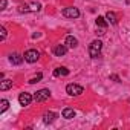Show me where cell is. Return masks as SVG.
Here are the masks:
<instances>
[{"mask_svg": "<svg viewBox=\"0 0 130 130\" xmlns=\"http://www.w3.org/2000/svg\"><path fill=\"white\" fill-rule=\"evenodd\" d=\"M11 87H12V80H3L2 83H0V90H2V92L8 90Z\"/></svg>", "mask_w": 130, "mask_h": 130, "instance_id": "14", "label": "cell"}, {"mask_svg": "<svg viewBox=\"0 0 130 130\" xmlns=\"http://www.w3.org/2000/svg\"><path fill=\"white\" fill-rule=\"evenodd\" d=\"M41 9V5L38 3V2H32V3H29V11L31 12H38Z\"/></svg>", "mask_w": 130, "mask_h": 130, "instance_id": "16", "label": "cell"}, {"mask_svg": "<svg viewBox=\"0 0 130 130\" xmlns=\"http://www.w3.org/2000/svg\"><path fill=\"white\" fill-rule=\"evenodd\" d=\"M63 118H66V119H72L75 116V110L71 109V107H66V109H63Z\"/></svg>", "mask_w": 130, "mask_h": 130, "instance_id": "11", "label": "cell"}, {"mask_svg": "<svg viewBox=\"0 0 130 130\" xmlns=\"http://www.w3.org/2000/svg\"><path fill=\"white\" fill-rule=\"evenodd\" d=\"M25 61H28V63H35L38 58H40V52L37 51V49H29V51H26L25 52Z\"/></svg>", "mask_w": 130, "mask_h": 130, "instance_id": "4", "label": "cell"}, {"mask_svg": "<svg viewBox=\"0 0 130 130\" xmlns=\"http://www.w3.org/2000/svg\"><path fill=\"white\" fill-rule=\"evenodd\" d=\"M106 20H107L109 23H112V25H116V23H118V17H116V14L112 12V11H109V12L106 14Z\"/></svg>", "mask_w": 130, "mask_h": 130, "instance_id": "13", "label": "cell"}, {"mask_svg": "<svg viewBox=\"0 0 130 130\" xmlns=\"http://www.w3.org/2000/svg\"><path fill=\"white\" fill-rule=\"evenodd\" d=\"M55 119H57V113H55V112H46L44 116H43L44 124H52Z\"/></svg>", "mask_w": 130, "mask_h": 130, "instance_id": "9", "label": "cell"}, {"mask_svg": "<svg viewBox=\"0 0 130 130\" xmlns=\"http://www.w3.org/2000/svg\"><path fill=\"white\" fill-rule=\"evenodd\" d=\"M0 32H2V37H0V38H2V40H5L6 38V29H5V26H2V28H0Z\"/></svg>", "mask_w": 130, "mask_h": 130, "instance_id": "19", "label": "cell"}, {"mask_svg": "<svg viewBox=\"0 0 130 130\" xmlns=\"http://www.w3.org/2000/svg\"><path fill=\"white\" fill-rule=\"evenodd\" d=\"M23 60H25V57L20 55V54H11V57H9V61L12 64H22Z\"/></svg>", "mask_w": 130, "mask_h": 130, "instance_id": "10", "label": "cell"}, {"mask_svg": "<svg viewBox=\"0 0 130 130\" xmlns=\"http://www.w3.org/2000/svg\"><path fill=\"white\" fill-rule=\"evenodd\" d=\"M8 107H9V101L8 100H2V101H0V113H3Z\"/></svg>", "mask_w": 130, "mask_h": 130, "instance_id": "17", "label": "cell"}, {"mask_svg": "<svg viewBox=\"0 0 130 130\" xmlns=\"http://www.w3.org/2000/svg\"><path fill=\"white\" fill-rule=\"evenodd\" d=\"M63 15L64 17H68V19H78L80 17V11L78 8H64L63 9Z\"/></svg>", "mask_w": 130, "mask_h": 130, "instance_id": "5", "label": "cell"}, {"mask_svg": "<svg viewBox=\"0 0 130 130\" xmlns=\"http://www.w3.org/2000/svg\"><path fill=\"white\" fill-rule=\"evenodd\" d=\"M95 23H96V26L98 28H107V20H106V17H101V15H98L96 17V20H95Z\"/></svg>", "mask_w": 130, "mask_h": 130, "instance_id": "15", "label": "cell"}, {"mask_svg": "<svg viewBox=\"0 0 130 130\" xmlns=\"http://www.w3.org/2000/svg\"><path fill=\"white\" fill-rule=\"evenodd\" d=\"M49 98H51V90H49V89L37 90L35 95H34V100H35L37 103H43V101H46V100H49Z\"/></svg>", "mask_w": 130, "mask_h": 130, "instance_id": "3", "label": "cell"}, {"mask_svg": "<svg viewBox=\"0 0 130 130\" xmlns=\"http://www.w3.org/2000/svg\"><path fill=\"white\" fill-rule=\"evenodd\" d=\"M0 9H6V0H0Z\"/></svg>", "mask_w": 130, "mask_h": 130, "instance_id": "21", "label": "cell"}, {"mask_svg": "<svg viewBox=\"0 0 130 130\" xmlns=\"http://www.w3.org/2000/svg\"><path fill=\"white\" fill-rule=\"evenodd\" d=\"M32 100H34V96H32L31 93H28V92H23V93H20V96H19L20 106H29V104L32 103Z\"/></svg>", "mask_w": 130, "mask_h": 130, "instance_id": "6", "label": "cell"}, {"mask_svg": "<svg viewBox=\"0 0 130 130\" xmlns=\"http://www.w3.org/2000/svg\"><path fill=\"white\" fill-rule=\"evenodd\" d=\"M110 78H112V80H115V81H116V83H119V78H118V77H116V75H110Z\"/></svg>", "mask_w": 130, "mask_h": 130, "instance_id": "22", "label": "cell"}, {"mask_svg": "<svg viewBox=\"0 0 130 130\" xmlns=\"http://www.w3.org/2000/svg\"><path fill=\"white\" fill-rule=\"evenodd\" d=\"M41 78H43V75H41V74H37V77H34V78L29 80V84H35V83H38Z\"/></svg>", "mask_w": 130, "mask_h": 130, "instance_id": "18", "label": "cell"}, {"mask_svg": "<svg viewBox=\"0 0 130 130\" xmlns=\"http://www.w3.org/2000/svg\"><path fill=\"white\" fill-rule=\"evenodd\" d=\"M66 52H68V46H66V44H57V46L54 47V54H55L57 57H63Z\"/></svg>", "mask_w": 130, "mask_h": 130, "instance_id": "8", "label": "cell"}, {"mask_svg": "<svg viewBox=\"0 0 130 130\" xmlns=\"http://www.w3.org/2000/svg\"><path fill=\"white\" fill-rule=\"evenodd\" d=\"M66 92L71 95V96H78V95H81L83 92H84V89L80 86V84H68L66 86Z\"/></svg>", "mask_w": 130, "mask_h": 130, "instance_id": "2", "label": "cell"}, {"mask_svg": "<svg viewBox=\"0 0 130 130\" xmlns=\"http://www.w3.org/2000/svg\"><path fill=\"white\" fill-rule=\"evenodd\" d=\"M64 44H66L68 47H71V49H74V47L78 46V40H77L74 35H68L66 40H64Z\"/></svg>", "mask_w": 130, "mask_h": 130, "instance_id": "7", "label": "cell"}, {"mask_svg": "<svg viewBox=\"0 0 130 130\" xmlns=\"http://www.w3.org/2000/svg\"><path fill=\"white\" fill-rule=\"evenodd\" d=\"M101 49H103V43H101L100 40H93V41L89 44V55H90L92 58H96V57L100 55Z\"/></svg>", "mask_w": 130, "mask_h": 130, "instance_id": "1", "label": "cell"}, {"mask_svg": "<svg viewBox=\"0 0 130 130\" xmlns=\"http://www.w3.org/2000/svg\"><path fill=\"white\" fill-rule=\"evenodd\" d=\"M96 34H98V35H104V34H106V28H98V26H96Z\"/></svg>", "mask_w": 130, "mask_h": 130, "instance_id": "20", "label": "cell"}, {"mask_svg": "<svg viewBox=\"0 0 130 130\" xmlns=\"http://www.w3.org/2000/svg\"><path fill=\"white\" fill-rule=\"evenodd\" d=\"M54 75L55 77H66V75H69V69H66V68H57L54 71Z\"/></svg>", "mask_w": 130, "mask_h": 130, "instance_id": "12", "label": "cell"}]
</instances>
